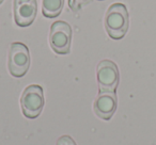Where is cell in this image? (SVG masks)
I'll use <instances>...</instances> for the list:
<instances>
[{"mask_svg": "<svg viewBox=\"0 0 156 145\" xmlns=\"http://www.w3.org/2000/svg\"><path fill=\"white\" fill-rule=\"evenodd\" d=\"M105 29L113 40H120L126 34L129 25L127 9L122 3H113L108 8L104 19Z\"/></svg>", "mask_w": 156, "mask_h": 145, "instance_id": "obj_1", "label": "cell"}, {"mask_svg": "<svg viewBox=\"0 0 156 145\" xmlns=\"http://www.w3.org/2000/svg\"><path fill=\"white\" fill-rule=\"evenodd\" d=\"M23 113L28 119H35L44 107L43 89L37 85H31L25 89L20 98Z\"/></svg>", "mask_w": 156, "mask_h": 145, "instance_id": "obj_2", "label": "cell"}, {"mask_svg": "<svg viewBox=\"0 0 156 145\" xmlns=\"http://www.w3.org/2000/svg\"><path fill=\"white\" fill-rule=\"evenodd\" d=\"M30 66V54L23 43H12L9 52V71L16 78L25 76Z\"/></svg>", "mask_w": 156, "mask_h": 145, "instance_id": "obj_3", "label": "cell"}, {"mask_svg": "<svg viewBox=\"0 0 156 145\" xmlns=\"http://www.w3.org/2000/svg\"><path fill=\"white\" fill-rule=\"evenodd\" d=\"M72 41V29L67 22L59 20L51 25L49 43L56 54H66L69 52Z\"/></svg>", "mask_w": 156, "mask_h": 145, "instance_id": "obj_4", "label": "cell"}, {"mask_svg": "<svg viewBox=\"0 0 156 145\" xmlns=\"http://www.w3.org/2000/svg\"><path fill=\"white\" fill-rule=\"evenodd\" d=\"M100 92H115L119 83V71L115 63L110 60H103L96 69Z\"/></svg>", "mask_w": 156, "mask_h": 145, "instance_id": "obj_5", "label": "cell"}, {"mask_svg": "<svg viewBox=\"0 0 156 145\" xmlns=\"http://www.w3.org/2000/svg\"><path fill=\"white\" fill-rule=\"evenodd\" d=\"M14 20L20 27H28L34 22L37 12V0H14Z\"/></svg>", "mask_w": 156, "mask_h": 145, "instance_id": "obj_6", "label": "cell"}, {"mask_svg": "<svg viewBox=\"0 0 156 145\" xmlns=\"http://www.w3.org/2000/svg\"><path fill=\"white\" fill-rule=\"evenodd\" d=\"M117 109L115 92H100L94 102V112L102 119H110Z\"/></svg>", "mask_w": 156, "mask_h": 145, "instance_id": "obj_7", "label": "cell"}, {"mask_svg": "<svg viewBox=\"0 0 156 145\" xmlns=\"http://www.w3.org/2000/svg\"><path fill=\"white\" fill-rule=\"evenodd\" d=\"M64 7V0H42L43 15L47 18H55L60 15Z\"/></svg>", "mask_w": 156, "mask_h": 145, "instance_id": "obj_8", "label": "cell"}, {"mask_svg": "<svg viewBox=\"0 0 156 145\" xmlns=\"http://www.w3.org/2000/svg\"><path fill=\"white\" fill-rule=\"evenodd\" d=\"M57 145H76V143L69 136H62L58 139Z\"/></svg>", "mask_w": 156, "mask_h": 145, "instance_id": "obj_9", "label": "cell"}, {"mask_svg": "<svg viewBox=\"0 0 156 145\" xmlns=\"http://www.w3.org/2000/svg\"><path fill=\"white\" fill-rule=\"evenodd\" d=\"M2 2H3V0H0V5H1Z\"/></svg>", "mask_w": 156, "mask_h": 145, "instance_id": "obj_10", "label": "cell"}]
</instances>
